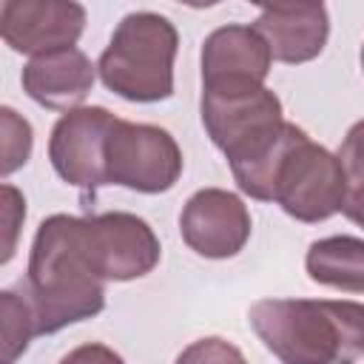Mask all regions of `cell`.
I'll return each mask as SVG.
<instances>
[{"label":"cell","mask_w":364,"mask_h":364,"mask_svg":"<svg viewBox=\"0 0 364 364\" xmlns=\"http://www.w3.org/2000/svg\"><path fill=\"white\" fill-rule=\"evenodd\" d=\"M23 296L34 313L37 336L97 316L105 307L102 279L85 250L82 216H48L31 245Z\"/></svg>","instance_id":"cell-1"},{"label":"cell","mask_w":364,"mask_h":364,"mask_svg":"<svg viewBox=\"0 0 364 364\" xmlns=\"http://www.w3.org/2000/svg\"><path fill=\"white\" fill-rule=\"evenodd\" d=\"M250 327L282 364H355L364 358V304L333 299H262Z\"/></svg>","instance_id":"cell-2"},{"label":"cell","mask_w":364,"mask_h":364,"mask_svg":"<svg viewBox=\"0 0 364 364\" xmlns=\"http://www.w3.org/2000/svg\"><path fill=\"white\" fill-rule=\"evenodd\" d=\"M176 28L154 11L128 14L100 57L102 82L131 102H159L173 94Z\"/></svg>","instance_id":"cell-3"},{"label":"cell","mask_w":364,"mask_h":364,"mask_svg":"<svg viewBox=\"0 0 364 364\" xmlns=\"http://www.w3.org/2000/svg\"><path fill=\"white\" fill-rule=\"evenodd\" d=\"M202 122L213 145L228 156L233 176L259 165L284 131L282 102L270 88H250L239 94L202 91Z\"/></svg>","instance_id":"cell-4"},{"label":"cell","mask_w":364,"mask_h":364,"mask_svg":"<svg viewBox=\"0 0 364 364\" xmlns=\"http://www.w3.org/2000/svg\"><path fill=\"white\" fill-rule=\"evenodd\" d=\"M347 196V168L307 134L287 151L273 179V202L299 222H324L341 210Z\"/></svg>","instance_id":"cell-5"},{"label":"cell","mask_w":364,"mask_h":364,"mask_svg":"<svg viewBox=\"0 0 364 364\" xmlns=\"http://www.w3.org/2000/svg\"><path fill=\"white\" fill-rule=\"evenodd\" d=\"M182 173V151L176 139L145 122L117 119L105 145V179L139 193H162Z\"/></svg>","instance_id":"cell-6"},{"label":"cell","mask_w":364,"mask_h":364,"mask_svg":"<svg viewBox=\"0 0 364 364\" xmlns=\"http://www.w3.org/2000/svg\"><path fill=\"white\" fill-rule=\"evenodd\" d=\"M85 250L102 282H131L151 273L159 262V239L145 219L134 213L82 216Z\"/></svg>","instance_id":"cell-7"},{"label":"cell","mask_w":364,"mask_h":364,"mask_svg":"<svg viewBox=\"0 0 364 364\" xmlns=\"http://www.w3.org/2000/svg\"><path fill=\"white\" fill-rule=\"evenodd\" d=\"M119 117L108 108H74L51 131L48 159L54 171L74 188L97 191L105 179V145Z\"/></svg>","instance_id":"cell-8"},{"label":"cell","mask_w":364,"mask_h":364,"mask_svg":"<svg viewBox=\"0 0 364 364\" xmlns=\"http://www.w3.org/2000/svg\"><path fill=\"white\" fill-rule=\"evenodd\" d=\"M270 60V48L253 26H222L202 46V85L210 94L262 88Z\"/></svg>","instance_id":"cell-9"},{"label":"cell","mask_w":364,"mask_h":364,"mask_svg":"<svg viewBox=\"0 0 364 364\" xmlns=\"http://www.w3.org/2000/svg\"><path fill=\"white\" fill-rule=\"evenodd\" d=\"M179 230L191 250L205 259H230L250 239V213L245 202L222 188L196 191L182 213Z\"/></svg>","instance_id":"cell-10"},{"label":"cell","mask_w":364,"mask_h":364,"mask_svg":"<svg viewBox=\"0 0 364 364\" xmlns=\"http://www.w3.org/2000/svg\"><path fill=\"white\" fill-rule=\"evenodd\" d=\"M85 28V9L63 0H6L0 6V34L23 54L71 48Z\"/></svg>","instance_id":"cell-11"},{"label":"cell","mask_w":364,"mask_h":364,"mask_svg":"<svg viewBox=\"0 0 364 364\" xmlns=\"http://www.w3.org/2000/svg\"><path fill=\"white\" fill-rule=\"evenodd\" d=\"M253 28L264 37L273 60L307 63L321 54L330 20L321 3H270L262 6Z\"/></svg>","instance_id":"cell-12"},{"label":"cell","mask_w":364,"mask_h":364,"mask_svg":"<svg viewBox=\"0 0 364 364\" xmlns=\"http://www.w3.org/2000/svg\"><path fill=\"white\" fill-rule=\"evenodd\" d=\"M94 85V65L80 48H60L34 57L23 68L26 94L51 108V111H74Z\"/></svg>","instance_id":"cell-13"},{"label":"cell","mask_w":364,"mask_h":364,"mask_svg":"<svg viewBox=\"0 0 364 364\" xmlns=\"http://www.w3.org/2000/svg\"><path fill=\"white\" fill-rule=\"evenodd\" d=\"M307 273L313 282L364 293V239L355 236H327L310 245L307 250Z\"/></svg>","instance_id":"cell-14"},{"label":"cell","mask_w":364,"mask_h":364,"mask_svg":"<svg viewBox=\"0 0 364 364\" xmlns=\"http://www.w3.org/2000/svg\"><path fill=\"white\" fill-rule=\"evenodd\" d=\"M0 316H3V364H14V358L26 353L28 341L37 336V321L26 296H17L14 290L3 293Z\"/></svg>","instance_id":"cell-15"},{"label":"cell","mask_w":364,"mask_h":364,"mask_svg":"<svg viewBox=\"0 0 364 364\" xmlns=\"http://www.w3.org/2000/svg\"><path fill=\"white\" fill-rule=\"evenodd\" d=\"M3 117V159H0V171L3 176H9L11 171H17L20 165H26L28 154H31V125L17 117L11 108L0 111Z\"/></svg>","instance_id":"cell-16"},{"label":"cell","mask_w":364,"mask_h":364,"mask_svg":"<svg viewBox=\"0 0 364 364\" xmlns=\"http://www.w3.org/2000/svg\"><path fill=\"white\" fill-rule=\"evenodd\" d=\"M176 364H247V361L230 341L210 336V338H199L191 347H185Z\"/></svg>","instance_id":"cell-17"},{"label":"cell","mask_w":364,"mask_h":364,"mask_svg":"<svg viewBox=\"0 0 364 364\" xmlns=\"http://www.w3.org/2000/svg\"><path fill=\"white\" fill-rule=\"evenodd\" d=\"M26 219V199L11 188V185H3V225H6V247H3V262L11 259L14 253V233H17V225Z\"/></svg>","instance_id":"cell-18"},{"label":"cell","mask_w":364,"mask_h":364,"mask_svg":"<svg viewBox=\"0 0 364 364\" xmlns=\"http://www.w3.org/2000/svg\"><path fill=\"white\" fill-rule=\"evenodd\" d=\"M338 159L344 162L350 176H364V119L347 131L341 151H338Z\"/></svg>","instance_id":"cell-19"},{"label":"cell","mask_w":364,"mask_h":364,"mask_svg":"<svg viewBox=\"0 0 364 364\" xmlns=\"http://www.w3.org/2000/svg\"><path fill=\"white\" fill-rule=\"evenodd\" d=\"M60 364H125V361L105 344H82L71 350Z\"/></svg>","instance_id":"cell-20"},{"label":"cell","mask_w":364,"mask_h":364,"mask_svg":"<svg viewBox=\"0 0 364 364\" xmlns=\"http://www.w3.org/2000/svg\"><path fill=\"white\" fill-rule=\"evenodd\" d=\"M341 213L364 228V176H350L347 173V196L341 205Z\"/></svg>","instance_id":"cell-21"},{"label":"cell","mask_w":364,"mask_h":364,"mask_svg":"<svg viewBox=\"0 0 364 364\" xmlns=\"http://www.w3.org/2000/svg\"><path fill=\"white\" fill-rule=\"evenodd\" d=\"M361 68H364V48H361Z\"/></svg>","instance_id":"cell-22"}]
</instances>
